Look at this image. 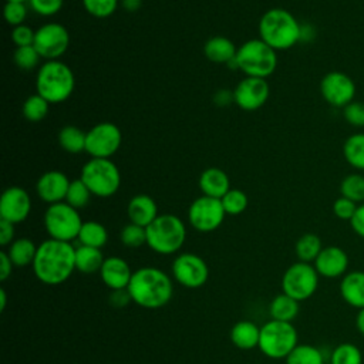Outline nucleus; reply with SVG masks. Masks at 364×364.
<instances>
[{"label": "nucleus", "mask_w": 364, "mask_h": 364, "mask_svg": "<svg viewBox=\"0 0 364 364\" xmlns=\"http://www.w3.org/2000/svg\"><path fill=\"white\" fill-rule=\"evenodd\" d=\"M70 183L71 182L65 173L60 171H48L37 181V195L43 202L50 205L64 202Z\"/></svg>", "instance_id": "6ab92c4d"}, {"label": "nucleus", "mask_w": 364, "mask_h": 364, "mask_svg": "<svg viewBox=\"0 0 364 364\" xmlns=\"http://www.w3.org/2000/svg\"><path fill=\"white\" fill-rule=\"evenodd\" d=\"M119 237L127 247H139L146 243V229L135 223H128L122 228Z\"/></svg>", "instance_id": "58836bf2"}, {"label": "nucleus", "mask_w": 364, "mask_h": 364, "mask_svg": "<svg viewBox=\"0 0 364 364\" xmlns=\"http://www.w3.org/2000/svg\"><path fill=\"white\" fill-rule=\"evenodd\" d=\"M6 306H7V293L4 289H1L0 290V311H4Z\"/></svg>", "instance_id": "6e6d98bb"}, {"label": "nucleus", "mask_w": 364, "mask_h": 364, "mask_svg": "<svg viewBox=\"0 0 364 364\" xmlns=\"http://www.w3.org/2000/svg\"><path fill=\"white\" fill-rule=\"evenodd\" d=\"M299 303L286 293L277 294L269 304V314L272 320L291 323L299 314Z\"/></svg>", "instance_id": "bb28decb"}, {"label": "nucleus", "mask_w": 364, "mask_h": 364, "mask_svg": "<svg viewBox=\"0 0 364 364\" xmlns=\"http://www.w3.org/2000/svg\"><path fill=\"white\" fill-rule=\"evenodd\" d=\"M132 273L134 272L131 270L129 264L122 257L118 256L107 257L100 269L101 280L111 290L127 289L131 282Z\"/></svg>", "instance_id": "aec40b11"}, {"label": "nucleus", "mask_w": 364, "mask_h": 364, "mask_svg": "<svg viewBox=\"0 0 364 364\" xmlns=\"http://www.w3.org/2000/svg\"><path fill=\"white\" fill-rule=\"evenodd\" d=\"M297 330L291 323L269 320L260 327V351L273 360L286 358L297 346Z\"/></svg>", "instance_id": "6e6552de"}, {"label": "nucleus", "mask_w": 364, "mask_h": 364, "mask_svg": "<svg viewBox=\"0 0 364 364\" xmlns=\"http://www.w3.org/2000/svg\"><path fill=\"white\" fill-rule=\"evenodd\" d=\"M14 63L18 68L21 70H31L34 68L38 61H40V54L34 48V46H24V47H17L14 51Z\"/></svg>", "instance_id": "a19ab883"}, {"label": "nucleus", "mask_w": 364, "mask_h": 364, "mask_svg": "<svg viewBox=\"0 0 364 364\" xmlns=\"http://www.w3.org/2000/svg\"><path fill=\"white\" fill-rule=\"evenodd\" d=\"M9 1H17V3H26V1H28V0H6V3H9Z\"/></svg>", "instance_id": "4d7b16f0"}, {"label": "nucleus", "mask_w": 364, "mask_h": 364, "mask_svg": "<svg viewBox=\"0 0 364 364\" xmlns=\"http://www.w3.org/2000/svg\"><path fill=\"white\" fill-rule=\"evenodd\" d=\"M68 44L70 34L63 24L47 23L36 30L33 46L40 57L47 61L58 60L67 51Z\"/></svg>", "instance_id": "f8f14e48"}, {"label": "nucleus", "mask_w": 364, "mask_h": 364, "mask_svg": "<svg viewBox=\"0 0 364 364\" xmlns=\"http://www.w3.org/2000/svg\"><path fill=\"white\" fill-rule=\"evenodd\" d=\"M82 6L92 17L105 18L117 10L118 0H82Z\"/></svg>", "instance_id": "ea45409f"}, {"label": "nucleus", "mask_w": 364, "mask_h": 364, "mask_svg": "<svg viewBox=\"0 0 364 364\" xmlns=\"http://www.w3.org/2000/svg\"><path fill=\"white\" fill-rule=\"evenodd\" d=\"M220 202L226 215H239L247 208V196L239 189H229Z\"/></svg>", "instance_id": "4c0bfd02"}, {"label": "nucleus", "mask_w": 364, "mask_h": 364, "mask_svg": "<svg viewBox=\"0 0 364 364\" xmlns=\"http://www.w3.org/2000/svg\"><path fill=\"white\" fill-rule=\"evenodd\" d=\"M355 328H357V331H358L361 336H364V307L357 311V316H355Z\"/></svg>", "instance_id": "864d4df0"}, {"label": "nucleus", "mask_w": 364, "mask_h": 364, "mask_svg": "<svg viewBox=\"0 0 364 364\" xmlns=\"http://www.w3.org/2000/svg\"><path fill=\"white\" fill-rule=\"evenodd\" d=\"M343 155L348 165L357 171H364V134L350 135L343 144Z\"/></svg>", "instance_id": "c85d7f7f"}, {"label": "nucleus", "mask_w": 364, "mask_h": 364, "mask_svg": "<svg viewBox=\"0 0 364 364\" xmlns=\"http://www.w3.org/2000/svg\"><path fill=\"white\" fill-rule=\"evenodd\" d=\"M173 279L188 289L202 287L209 277L206 262L193 253H182L172 263Z\"/></svg>", "instance_id": "4468645a"}, {"label": "nucleus", "mask_w": 364, "mask_h": 364, "mask_svg": "<svg viewBox=\"0 0 364 364\" xmlns=\"http://www.w3.org/2000/svg\"><path fill=\"white\" fill-rule=\"evenodd\" d=\"M82 223L78 210L67 202L53 203L44 213V228L55 240L71 242L77 239Z\"/></svg>", "instance_id": "1a4fd4ad"}, {"label": "nucleus", "mask_w": 364, "mask_h": 364, "mask_svg": "<svg viewBox=\"0 0 364 364\" xmlns=\"http://www.w3.org/2000/svg\"><path fill=\"white\" fill-rule=\"evenodd\" d=\"M284 360L286 364H324L321 350L311 344H297Z\"/></svg>", "instance_id": "473e14b6"}, {"label": "nucleus", "mask_w": 364, "mask_h": 364, "mask_svg": "<svg viewBox=\"0 0 364 364\" xmlns=\"http://www.w3.org/2000/svg\"><path fill=\"white\" fill-rule=\"evenodd\" d=\"M341 196L351 199L355 203H364V175L350 173L340 183Z\"/></svg>", "instance_id": "f704fd0d"}, {"label": "nucleus", "mask_w": 364, "mask_h": 364, "mask_svg": "<svg viewBox=\"0 0 364 364\" xmlns=\"http://www.w3.org/2000/svg\"><path fill=\"white\" fill-rule=\"evenodd\" d=\"M199 188L205 196L222 199L230 189V182L222 169L208 168L199 176Z\"/></svg>", "instance_id": "5701e85b"}, {"label": "nucleus", "mask_w": 364, "mask_h": 364, "mask_svg": "<svg viewBox=\"0 0 364 364\" xmlns=\"http://www.w3.org/2000/svg\"><path fill=\"white\" fill-rule=\"evenodd\" d=\"M105 257L98 247L80 245L75 247V270L84 274L100 272Z\"/></svg>", "instance_id": "a878e982"}, {"label": "nucleus", "mask_w": 364, "mask_h": 364, "mask_svg": "<svg viewBox=\"0 0 364 364\" xmlns=\"http://www.w3.org/2000/svg\"><path fill=\"white\" fill-rule=\"evenodd\" d=\"M145 229L146 245L159 255L176 253L186 239V228L183 222L171 213L158 215V218Z\"/></svg>", "instance_id": "39448f33"}, {"label": "nucleus", "mask_w": 364, "mask_h": 364, "mask_svg": "<svg viewBox=\"0 0 364 364\" xmlns=\"http://www.w3.org/2000/svg\"><path fill=\"white\" fill-rule=\"evenodd\" d=\"M27 3L34 13L47 17L57 14L63 7L64 0H28Z\"/></svg>", "instance_id": "c03bdc74"}, {"label": "nucleus", "mask_w": 364, "mask_h": 364, "mask_svg": "<svg viewBox=\"0 0 364 364\" xmlns=\"http://www.w3.org/2000/svg\"><path fill=\"white\" fill-rule=\"evenodd\" d=\"M122 141L121 131L112 122H101L85 135V151L91 158H111Z\"/></svg>", "instance_id": "ddd939ff"}, {"label": "nucleus", "mask_w": 364, "mask_h": 364, "mask_svg": "<svg viewBox=\"0 0 364 364\" xmlns=\"http://www.w3.org/2000/svg\"><path fill=\"white\" fill-rule=\"evenodd\" d=\"M48 105H50V102L47 100H44L41 95L33 94L26 98V101L23 102L21 111H23V115L26 117V119H28L30 122H38L47 115Z\"/></svg>", "instance_id": "c9c22d12"}, {"label": "nucleus", "mask_w": 364, "mask_h": 364, "mask_svg": "<svg viewBox=\"0 0 364 364\" xmlns=\"http://www.w3.org/2000/svg\"><path fill=\"white\" fill-rule=\"evenodd\" d=\"M351 229L354 230V233L357 236H360L361 239H364V203H360L357 206V210L354 213V216L350 220Z\"/></svg>", "instance_id": "de8ad7c7"}, {"label": "nucleus", "mask_w": 364, "mask_h": 364, "mask_svg": "<svg viewBox=\"0 0 364 364\" xmlns=\"http://www.w3.org/2000/svg\"><path fill=\"white\" fill-rule=\"evenodd\" d=\"M80 179L92 195L100 198L112 196L121 183L119 171L108 158H91L82 166Z\"/></svg>", "instance_id": "0eeeda50"}, {"label": "nucleus", "mask_w": 364, "mask_h": 364, "mask_svg": "<svg viewBox=\"0 0 364 364\" xmlns=\"http://www.w3.org/2000/svg\"><path fill=\"white\" fill-rule=\"evenodd\" d=\"M131 300L144 309L164 307L172 297L171 277L158 267H141L132 273L127 287Z\"/></svg>", "instance_id": "f03ea898"}, {"label": "nucleus", "mask_w": 364, "mask_h": 364, "mask_svg": "<svg viewBox=\"0 0 364 364\" xmlns=\"http://www.w3.org/2000/svg\"><path fill=\"white\" fill-rule=\"evenodd\" d=\"M3 14H4L6 21H7L10 26L17 27V26L23 24L24 20H26V17H27V6H26L24 3L9 1V3H6V6H4Z\"/></svg>", "instance_id": "79ce46f5"}, {"label": "nucleus", "mask_w": 364, "mask_h": 364, "mask_svg": "<svg viewBox=\"0 0 364 364\" xmlns=\"http://www.w3.org/2000/svg\"><path fill=\"white\" fill-rule=\"evenodd\" d=\"M34 36H36V31H33V28L26 24H20L14 27L11 31V40L16 44V47L33 46Z\"/></svg>", "instance_id": "49530a36"}, {"label": "nucleus", "mask_w": 364, "mask_h": 364, "mask_svg": "<svg viewBox=\"0 0 364 364\" xmlns=\"http://www.w3.org/2000/svg\"><path fill=\"white\" fill-rule=\"evenodd\" d=\"M13 262L10 260L9 255L6 250L0 252V280L4 282L11 276V270H13Z\"/></svg>", "instance_id": "3c124183"}, {"label": "nucleus", "mask_w": 364, "mask_h": 364, "mask_svg": "<svg viewBox=\"0 0 364 364\" xmlns=\"http://www.w3.org/2000/svg\"><path fill=\"white\" fill-rule=\"evenodd\" d=\"M343 117L350 125L355 128H363L364 127V102L351 101L343 108Z\"/></svg>", "instance_id": "37998d69"}, {"label": "nucleus", "mask_w": 364, "mask_h": 364, "mask_svg": "<svg viewBox=\"0 0 364 364\" xmlns=\"http://www.w3.org/2000/svg\"><path fill=\"white\" fill-rule=\"evenodd\" d=\"M358 203L353 202L351 199H347L344 196H340L334 200L333 203V213L341 219V220H351V218L354 216L355 210H357Z\"/></svg>", "instance_id": "a18cd8bd"}, {"label": "nucleus", "mask_w": 364, "mask_h": 364, "mask_svg": "<svg viewBox=\"0 0 364 364\" xmlns=\"http://www.w3.org/2000/svg\"><path fill=\"white\" fill-rule=\"evenodd\" d=\"M85 135L87 132H82L80 128L67 125L58 132V142L64 151L70 154H78L85 151Z\"/></svg>", "instance_id": "2f4dec72"}, {"label": "nucleus", "mask_w": 364, "mask_h": 364, "mask_svg": "<svg viewBox=\"0 0 364 364\" xmlns=\"http://www.w3.org/2000/svg\"><path fill=\"white\" fill-rule=\"evenodd\" d=\"M235 65L243 71L246 77L266 78L276 70V50H273L260 38L249 40L237 48Z\"/></svg>", "instance_id": "423d86ee"}, {"label": "nucleus", "mask_w": 364, "mask_h": 364, "mask_svg": "<svg viewBox=\"0 0 364 364\" xmlns=\"http://www.w3.org/2000/svg\"><path fill=\"white\" fill-rule=\"evenodd\" d=\"M128 218L131 223L142 228L149 226L158 218V206L148 195H135L128 203Z\"/></svg>", "instance_id": "4be33fe9"}, {"label": "nucleus", "mask_w": 364, "mask_h": 364, "mask_svg": "<svg viewBox=\"0 0 364 364\" xmlns=\"http://www.w3.org/2000/svg\"><path fill=\"white\" fill-rule=\"evenodd\" d=\"M225 209L220 199L202 195L195 199L188 209V220L198 232H212L218 229L225 219Z\"/></svg>", "instance_id": "9b49d317"}, {"label": "nucleus", "mask_w": 364, "mask_h": 364, "mask_svg": "<svg viewBox=\"0 0 364 364\" xmlns=\"http://www.w3.org/2000/svg\"><path fill=\"white\" fill-rule=\"evenodd\" d=\"M14 237V223L0 219V245L9 246Z\"/></svg>", "instance_id": "09e8293b"}, {"label": "nucleus", "mask_w": 364, "mask_h": 364, "mask_svg": "<svg viewBox=\"0 0 364 364\" xmlns=\"http://www.w3.org/2000/svg\"><path fill=\"white\" fill-rule=\"evenodd\" d=\"M131 300V296L128 293L127 289H122V290H112L111 296H109V303L111 306L117 307V309H121L124 307L125 304H128Z\"/></svg>", "instance_id": "8fccbe9b"}, {"label": "nucleus", "mask_w": 364, "mask_h": 364, "mask_svg": "<svg viewBox=\"0 0 364 364\" xmlns=\"http://www.w3.org/2000/svg\"><path fill=\"white\" fill-rule=\"evenodd\" d=\"M229 101H233V92L230 94L229 91L222 90V91H219V92L215 94V102H216V104L225 105V104H228Z\"/></svg>", "instance_id": "603ef678"}, {"label": "nucleus", "mask_w": 364, "mask_h": 364, "mask_svg": "<svg viewBox=\"0 0 364 364\" xmlns=\"http://www.w3.org/2000/svg\"><path fill=\"white\" fill-rule=\"evenodd\" d=\"M74 84V74L71 68L63 61H46L37 71V94L47 100L50 104H58L68 100L73 94Z\"/></svg>", "instance_id": "20e7f679"}, {"label": "nucleus", "mask_w": 364, "mask_h": 364, "mask_svg": "<svg viewBox=\"0 0 364 364\" xmlns=\"http://www.w3.org/2000/svg\"><path fill=\"white\" fill-rule=\"evenodd\" d=\"M259 34L273 50H287L301 40V26L284 9H270L259 21Z\"/></svg>", "instance_id": "7ed1b4c3"}, {"label": "nucleus", "mask_w": 364, "mask_h": 364, "mask_svg": "<svg viewBox=\"0 0 364 364\" xmlns=\"http://www.w3.org/2000/svg\"><path fill=\"white\" fill-rule=\"evenodd\" d=\"M364 351L354 343H341L330 354V364H363Z\"/></svg>", "instance_id": "72a5a7b5"}, {"label": "nucleus", "mask_w": 364, "mask_h": 364, "mask_svg": "<svg viewBox=\"0 0 364 364\" xmlns=\"http://www.w3.org/2000/svg\"><path fill=\"white\" fill-rule=\"evenodd\" d=\"M37 247L38 246H36L31 239L20 237V239L13 240L9 245L7 255L14 266L24 267V266L33 264L36 253H37Z\"/></svg>", "instance_id": "cd10ccee"}, {"label": "nucleus", "mask_w": 364, "mask_h": 364, "mask_svg": "<svg viewBox=\"0 0 364 364\" xmlns=\"http://www.w3.org/2000/svg\"><path fill=\"white\" fill-rule=\"evenodd\" d=\"M230 340L240 350L255 348L259 346L260 327L249 320L237 321L230 330Z\"/></svg>", "instance_id": "393cba45"}, {"label": "nucleus", "mask_w": 364, "mask_h": 364, "mask_svg": "<svg viewBox=\"0 0 364 364\" xmlns=\"http://www.w3.org/2000/svg\"><path fill=\"white\" fill-rule=\"evenodd\" d=\"M321 240L316 233H304L301 235L294 246L296 256L300 262L313 263L318 253L321 252Z\"/></svg>", "instance_id": "7c9ffc66"}, {"label": "nucleus", "mask_w": 364, "mask_h": 364, "mask_svg": "<svg viewBox=\"0 0 364 364\" xmlns=\"http://www.w3.org/2000/svg\"><path fill=\"white\" fill-rule=\"evenodd\" d=\"M141 4H142V0H122V6L129 11L138 10Z\"/></svg>", "instance_id": "5fc2aeb1"}, {"label": "nucleus", "mask_w": 364, "mask_h": 364, "mask_svg": "<svg viewBox=\"0 0 364 364\" xmlns=\"http://www.w3.org/2000/svg\"><path fill=\"white\" fill-rule=\"evenodd\" d=\"M313 266L321 277H343L348 269V255L338 246H326L313 262Z\"/></svg>", "instance_id": "a211bd4d"}, {"label": "nucleus", "mask_w": 364, "mask_h": 364, "mask_svg": "<svg viewBox=\"0 0 364 364\" xmlns=\"http://www.w3.org/2000/svg\"><path fill=\"white\" fill-rule=\"evenodd\" d=\"M269 92L266 78L246 77L233 90V101L245 111H255L267 101Z\"/></svg>", "instance_id": "dca6fc26"}, {"label": "nucleus", "mask_w": 364, "mask_h": 364, "mask_svg": "<svg viewBox=\"0 0 364 364\" xmlns=\"http://www.w3.org/2000/svg\"><path fill=\"white\" fill-rule=\"evenodd\" d=\"M320 92L323 100L331 107L344 108L354 101L355 84L348 74L343 71H330L320 81Z\"/></svg>", "instance_id": "2eb2a0df"}, {"label": "nucleus", "mask_w": 364, "mask_h": 364, "mask_svg": "<svg viewBox=\"0 0 364 364\" xmlns=\"http://www.w3.org/2000/svg\"><path fill=\"white\" fill-rule=\"evenodd\" d=\"M31 210V199L20 186L7 188L0 198V219L11 223L24 222Z\"/></svg>", "instance_id": "f3484780"}, {"label": "nucleus", "mask_w": 364, "mask_h": 364, "mask_svg": "<svg viewBox=\"0 0 364 364\" xmlns=\"http://www.w3.org/2000/svg\"><path fill=\"white\" fill-rule=\"evenodd\" d=\"M31 266L41 283L61 284L75 270V247L70 242L50 237L38 245Z\"/></svg>", "instance_id": "f257e3e1"}, {"label": "nucleus", "mask_w": 364, "mask_h": 364, "mask_svg": "<svg viewBox=\"0 0 364 364\" xmlns=\"http://www.w3.org/2000/svg\"><path fill=\"white\" fill-rule=\"evenodd\" d=\"M91 195L92 193L90 192L87 185L81 179H75V181H71L64 202H67L68 205H71L78 210L88 205Z\"/></svg>", "instance_id": "e433bc0d"}, {"label": "nucleus", "mask_w": 364, "mask_h": 364, "mask_svg": "<svg viewBox=\"0 0 364 364\" xmlns=\"http://www.w3.org/2000/svg\"><path fill=\"white\" fill-rule=\"evenodd\" d=\"M318 273L311 263L296 262L290 264L282 277V290L297 301L310 299L318 287Z\"/></svg>", "instance_id": "9d476101"}, {"label": "nucleus", "mask_w": 364, "mask_h": 364, "mask_svg": "<svg viewBox=\"0 0 364 364\" xmlns=\"http://www.w3.org/2000/svg\"><path fill=\"white\" fill-rule=\"evenodd\" d=\"M203 53L206 55L208 60H210L212 63H218V64H230L235 61L237 48L235 47V44L222 36H216L209 38L205 43L203 47Z\"/></svg>", "instance_id": "b1692460"}, {"label": "nucleus", "mask_w": 364, "mask_h": 364, "mask_svg": "<svg viewBox=\"0 0 364 364\" xmlns=\"http://www.w3.org/2000/svg\"><path fill=\"white\" fill-rule=\"evenodd\" d=\"M77 239H78L80 245L101 249L108 240V232H107L105 226L101 225L100 222L88 220V222L82 223Z\"/></svg>", "instance_id": "c756f323"}, {"label": "nucleus", "mask_w": 364, "mask_h": 364, "mask_svg": "<svg viewBox=\"0 0 364 364\" xmlns=\"http://www.w3.org/2000/svg\"><path fill=\"white\" fill-rule=\"evenodd\" d=\"M340 296L351 307L360 310L364 307V272H347L340 282Z\"/></svg>", "instance_id": "412c9836"}]
</instances>
